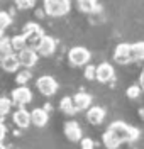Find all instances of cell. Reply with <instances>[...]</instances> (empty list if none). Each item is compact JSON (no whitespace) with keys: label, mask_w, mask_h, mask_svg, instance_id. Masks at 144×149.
<instances>
[{"label":"cell","mask_w":144,"mask_h":149,"mask_svg":"<svg viewBox=\"0 0 144 149\" xmlns=\"http://www.w3.org/2000/svg\"><path fill=\"white\" fill-rule=\"evenodd\" d=\"M107 132H109L114 139L119 141L120 144H122V142H134V141H137L139 139V136H141L139 129L131 127V125H127V124L122 122V120L112 122V124L109 125Z\"/></svg>","instance_id":"cell-1"},{"label":"cell","mask_w":144,"mask_h":149,"mask_svg":"<svg viewBox=\"0 0 144 149\" xmlns=\"http://www.w3.org/2000/svg\"><path fill=\"white\" fill-rule=\"evenodd\" d=\"M24 37H26V44H27V47H38L39 42H41V39L44 37V34H42V29L39 27L36 22H29V24H26V27H24Z\"/></svg>","instance_id":"cell-2"},{"label":"cell","mask_w":144,"mask_h":149,"mask_svg":"<svg viewBox=\"0 0 144 149\" xmlns=\"http://www.w3.org/2000/svg\"><path fill=\"white\" fill-rule=\"evenodd\" d=\"M70 0H44V12L51 17H61L70 10Z\"/></svg>","instance_id":"cell-3"},{"label":"cell","mask_w":144,"mask_h":149,"mask_svg":"<svg viewBox=\"0 0 144 149\" xmlns=\"http://www.w3.org/2000/svg\"><path fill=\"white\" fill-rule=\"evenodd\" d=\"M36 86H38L39 93L44 95V97H53L58 92V81L53 76H49V74L39 76L38 80H36Z\"/></svg>","instance_id":"cell-4"},{"label":"cell","mask_w":144,"mask_h":149,"mask_svg":"<svg viewBox=\"0 0 144 149\" xmlns=\"http://www.w3.org/2000/svg\"><path fill=\"white\" fill-rule=\"evenodd\" d=\"M68 59L73 66H86L90 63V51L81 46L71 47L68 53Z\"/></svg>","instance_id":"cell-5"},{"label":"cell","mask_w":144,"mask_h":149,"mask_svg":"<svg viewBox=\"0 0 144 149\" xmlns=\"http://www.w3.org/2000/svg\"><path fill=\"white\" fill-rule=\"evenodd\" d=\"M10 100H12V103H15L19 107H24V105H27V103L32 102V92L29 90L26 85H19V88H15L12 92Z\"/></svg>","instance_id":"cell-6"},{"label":"cell","mask_w":144,"mask_h":149,"mask_svg":"<svg viewBox=\"0 0 144 149\" xmlns=\"http://www.w3.org/2000/svg\"><path fill=\"white\" fill-rule=\"evenodd\" d=\"M19 56V61H20V66H24V68H32V66L38 63L39 59V54L36 49H32V47H24L22 51L17 53Z\"/></svg>","instance_id":"cell-7"},{"label":"cell","mask_w":144,"mask_h":149,"mask_svg":"<svg viewBox=\"0 0 144 149\" xmlns=\"http://www.w3.org/2000/svg\"><path fill=\"white\" fill-rule=\"evenodd\" d=\"M65 136H66L68 141L71 142H80L81 137H83V132H81V127L77 120H68L65 124Z\"/></svg>","instance_id":"cell-8"},{"label":"cell","mask_w":144,"mask_h":149,"mask_svg":"<svg viewBox=\"0 0 144 149\" xmlns=\"http://www.w3.org/2000/svg\"><path fill=\"white\" fill-rule=\"evenodd\" d=\"M114 61L119 63V65L131 63V44H127V42L117 44V47H115V51H114Z\"/></svg>","instance_id":"cell-9"},{"label":"cell","mask_w":144,"mask_h":149,"mask_svg":"<svg viewBox=\"0 0 144 149\" xmlns=\"http://www.w3.org/2000/svg\"><path fill=\"white\" fill-rule=\"evenodd\" d=\"M115 71H114V66L110 63H102V65L97 66V71H95V80H98L100 83H107L110 80H114Z\"/></svg>","instance_id":"cell-10"},{"label":"cell","mask_w":144,"mask_h":149,"mask_svg":"<svg viewBox=\"0 0 144 149\" xmlns=\"http://www.w3.org/2000/svg\"><path fill=\"white\" fill-rule=\"evenodd\" d=\"M36 51H38L39 56H46V58L51 54H54V51H56V41L49 36H44L41 39L39 46L36 47Z\"/></svg>","instance_id":"cell-11"},{"label":"cell","mask_w":144,"mask_h":149,"mask_svg":"<svg viewBox=\"0 0 144 149\" xmlns=\"http://www.w3.org/2000/svg\"><path fill=\"white\" fill-rule=\"evenodd\" d=\"M12 119H14V124H15L19 129H27L29 125L32 124V122H31V112H27L24 107H19L17 110L14 112Z\"/></svg>","instance_id":"cell-12"},{"label":"cell","mask_w":144,"mask_h":149,"mask_svg":"<svg viewBox=\"0 0 144 149\" xmlns=\"http://www.w3.org/2000/svg\"><path fill=\"white\" fill-rule=\"evenodd\" d=\"M86 120L90 122L92 125H100L102 122L105 120V109H102V107H90L86 110Z\"/></svg>","instance_id":"cell-13"},{"label":"cell","mask_w":144,"mask_h":149,"mask_svg":"<svg viewBox=\"0 0 144 149\" xmlns=\"http://www.w3.org/2000/svg\"><path fill=\"white\" fill-rule=\"evenodd\" d=\"M0 66H2V70L3 71H7V73H17L20 68V61H19V56L17 54H12L7 56L5 59H2L0 61Z\"/></svg>","instance_id":"cell-14"},{"label":"cell","mask_w":144,"mask_h":149,"mask_svg":"<svg viewBox=\"0 0 144 149\" xmlns=\"http://www.w3.org/2000/svg\"><path fill=\"white\" fill-rule=\"evenodd\" d=\"M73 103L77 110H88L92 105V95L86 92H78L77 95H73Z\"/></svg>","instance_id":"cell-15"},{"label":"cell","mask_w":144,"mask_h":149,"mask_svg":"<svg viewBox=\"0 0 144 149\" xmlns=\"http://www.w3.org/2000/svg\"><path fill=\"white\" fill-rule=\"evenodd\" d=\"M49 120V112L44 109H34L31 112V122L36 127H44Z\"/></svg>","instance_id":"cell-16"},{"label":"cell","mask_w":144,"mask_h":149,"mask_svg":"<svg viewBox=\"0 0 144 149\" xmlns=\"http://www.w3.org/2000/svg\"><path fill=\"white\" fill-rule=\"evenodd\" d=\"M144 59V41L131 44V61H143Z\"/></svg>","instance_id":"cell-17"},{"label":"cell","mask_w":144,"mask_h":149,"mask_svg":"<svg viewBox=\"0 0 144 149\" xmlns=\"http://www.w3.org/2000/svg\"><path fill=\"white\" fill-rule=\"evenodd\" d=\"M77 5H78V9L81 12H85V14H93V12L98 10L97 0H77Z\"/></svg>","instance_id":"cell-18"},{"label":"cell","mask_w":144,"mask_h":149,"mask_svg":"<svg viewBox=\"0 0 144 149\" xmlns=\"http://www.w3.org/2000/svg\"><path fill=\"white\" fill-rule=\"evenodd\" d=\"M59 109L65 112L66 115H73L77 109H75V103H73V97H63L59 100Z\"/></svg>","instance_id":"cell-19"},{"label":"cell","mask_w":144,"mask_h":149,"mask_svg":"<svg viewBox=\"0 0 144 149\" xmlns=\"http://www.w3.org/2000/svg\"><path fill=\"white\" fill-rule=\"evenodd\" d=\"M12 53H14V49H12V44H10V39L2 37L0 39V61L5 59L7 56H10Z\"/></svg>","instance_id":"cell-20"},{"label":"cell","mask_w":144,"mask_h":149,"mask_svg":"<svg viewBox=\"0 0 144 149\" xmlns=\"http://www.w3.org/2000/svg\"><path fill=\"white\" fill-rule=\"evenodd\" d=\"M10 44H12V49L14 51H22L24 47H27V44H26V37H24V34H19V36H14L12 39H10Z\"/></svg>","instance_id":"cell-21"},{"label":"cell","mask_w":144,"mask_h":149,"mask_svg":"<svg viewBox=\"0 0 144 149\" xmlns=\"http://www.w3.org/2000/svg\"><path fill=\"white\" fill-rule=\"evenodd\" d=\"M102 141H104V146H105L107 149H117L119 146H120V142H119L117 139H114L107 130L104 132V136H102Z\"/></svg>","instance_id":"cell-22"},{"label":"cell","mask_w":144,"mask_h":149,"mask_svg":"<svg viewBox=\"0 0 144 149\" xmlns=\"http://www.w3.org/2000/svg\"><path fill=\"white\" fill-rule=\"evenodd\" d=\"M141 92H143V88H141V86H139V83H137V85H131V86L127 88L125 95H127L131 100H137V98L141 97Z\"/></svg>","instance_id":"cell-23"},{"label":"cell","mask_w":144,"mask_h":149,"mask_svg":"<svg viewBox=\"0 0 144 149\" xmlns=\"http://www.w3.org/2000/svg\"><path fill=\"white\" fill-rule=\"evenodd\" d=\"M12 109V100L5 98V97H0V117L7 115Z\"/></svg>","instance_id":"cell-24"},{"label":"cell","mask_w":144,"mask_h":149,"mask_svg":"<svg viewBox=\"0 0 144 149\" xmlns=\"http://www.w3.org/2000/svg\"><path fill=\"white\" fill-rule=\"evenodd\" d=\"M29 80H31V71H29V70L17 71V76H15V81H17V85H26Z\"/></svg>","instance_id":"cell-25"},{"label":"cell","mask_w":144,"mask_h":149,"mask_svg":"<svg viewBox=\"0 0 144 149\" xmlns=\"http://www.w3.org/2000/svg\"><path fill=\"white\" fill-rule=\"evenodd\" d=\"M10 22H12V19H10L9 12H0V29L2 31L7 29L10 26Z\"/></svg>","instance_id":"cell-26"},{"label":"cell","mask_w":144,"mask_h":149,"mask_svg":"<svg viewBox=\"0 0 144 149\" xmlns=\"http://www.w3.org/2000/svg\"><path fill=\"white\" fill-rule=\"evenodd\" d=\"M14 2H15V5H17L19 9H24V10L32 9V7L36 5V0H14Z\"/></svg>","instance_id":"cell-27"},{"label":"cell","mask_w":144,"mask_h":149,"mask_svg":"<svg viewBox=\"0 0 144 149\" xmlns=\"http://www.w3.org/2000/svg\"><path fill=\"white\" fill-rule=\"evenodd\" d=\"M95 71H97V66L86 65V68H85V78H86V80H95Z\"/></svg>","instance_id":"cell-28"},{"label":"cell","mask_w":144,"mask_h":149,"mask_svg":"<svg viewBox=\"0 0 144 149\" xmlns=\"http://www.w3.org/2000/svg\"><path fill=\"white\" fill-rule=\"evenodd\" d=\"M80 146H81V149H93L95 148V142H93V139H90V137H81Z\"/></svg>","instance_id":"cell-29"},{"label":"cell","mask_w":144,"mask_h":149,"mask_svg":"<svg viewBox=\"0 0 144 149\" xmlns=\"http://www.w3.org/2000/svg\"><path fill=\"white\" fill-rule=\"evenodd\" d=\"M5 136H7V127H5V125L0 122V142L5 139Z\"/></svg>","instance_id":"cell-30"},{"label":"cell","mask_w":144,"mask_h":149,"mask_svg":"<svg viewBox=\"0 0 144 149\" xmlns=\"http://www.w3.org/2000/svg\"><path fill=\"white\" fill-rule=\"evenodd\" d=\"M139 86L144 90V71L141 73V76H139Z\"/></svg>","instance_id":"cell-31"},{"label":"cell","mask_w":144,"mask_h":149,"mask_svg":"<svg viewBox=\"0 0 144 149\" xmlns=\"http://www.w3.org/2000/svg\"><path fill=\"white\" fill-rule=\"evenodd\" d=\"M139 115H141V119L144 120V109H141V110H139Z\"/></svg>","instance_id":"cell-32"},{"label":"cell","mask_w":144,"mask_h":149,"mask_svg":"<svg viewBox=\"0 0 144 149\" xmlns=\"http://www.w3.org/2000/svg\"><path fill=\"white\" fill-rule=\"evenodd\" d=\"M44 110H48V112H51V105H49V103H46V107H44Z\"/></svg>","instance_id":"cell-33"},{"label":"cell","mask_w":144,"mask_h":149,"mask_svg":"<svg viewBox=\"0 0 144 149\" xmlns=\"http://www.w3.org/2000/svg\"><path fill=\"white\" fill-rule=\"evenodd\" d=\"M2 37H3V31H2V29H0V39H2Z\"/></svg>","instance_id":"cell-34"},{"label":"cell","mask_w":144,"mask_h":149,"mask_svg":"<svg viewBox=\"0 0 144 149\" xmlns=\"http://www.w3.org/2000/svg\"><path fill=\"white\" fill-rule=\"evenodd\" d=\"M0 149H7V148H5V146H3V144H2V142H0Z\"/></svg>","instance_id":"cell-35"}]
</instances>
